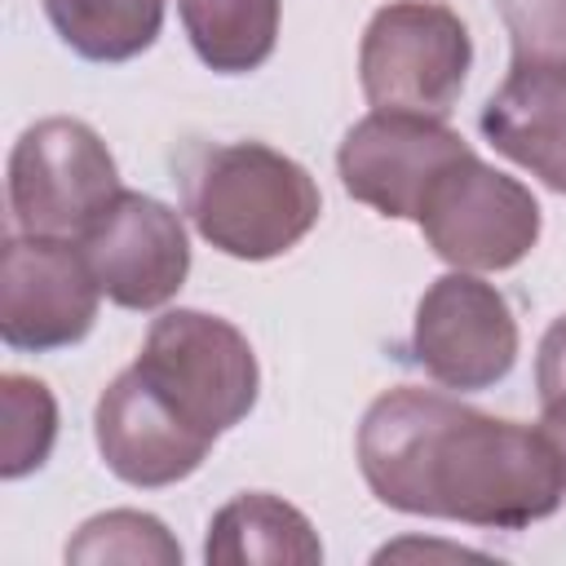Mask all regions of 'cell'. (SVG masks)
I'll return each instance as SVG.
<instances>
[{"label": "cell", "mask_w": 566, "mask_h": 566, "mask_svg": "<svg viewBox=\"0 0 566 566\" xmlns=\"http://www.w3.org/2000/svg\"><path fill=\"white\" fill-rule=\"evenodd\" d=\"M358 469L398 513L522 531L566 500V464L539 424L495 420L438 389L398 385L358 424Z\"/></svg>", "instance_id": "1"}, {"label": "cell", "mask_w": 566, "mask_h": 566, "mask_svg": "<svg viewBox=\"0 0 566 566\" xmlns=\"http://www.w3.org/2000/svg\"><path fill=\"white\" fill-rule=\"evenodd\" d=\"M177 181L195 230L239 261H270L296 248L323 212L314 177L265 142L190 146Z\"/></svg>", "instance_id": "2"}, {"label": "cell", "mask_w": 566, "mask_h": 566, "mask_svg": "<svg viewBox=\"0 0 566 566\" xmlns=\"http://www.w3.org/2000/svg\"><path fill=\"white\" fill-rule=\"evenodd\" d=\"M473 62L469 27L438 0H394L371 13L358 44V80L376 111L447 119Z\"/></svg>", "instance_id": "3"}, {"label": "cell", "mask_w": 566, "mask_h": 566, "mask_svg": "<svg viewBox=\"0 0 566 566\" xmlns=\"http://www.w3.org/2000/svg\"><path fill=\"white\" fill-rule=\"evenodd\" d=\"M133 367L212 438L234 429L256 407L261 389L248 336L203 310H168L155 318Z\"/></svg>", "instance_id": "4"}, {"label": "cell", "mask_w": 566, "mask_h": 566, "mask_svg": "<svg viewBox=\"0 0 566 566\" xmlns=\"http://www.w3.org/2000/svg\"><path fill=\"white\" fill-rule=\"evenodd\" d=\"M119 195V168L84 119H40L9 155V208L22 234L84 239Z\"/></svg>", "instance_id": "5"}, {"label": "cell", "mask_w": 566, "mask_h": 566, "mask_svg": "<svg viewBox=\"0 0 566 566\" xmlns=\"http://www.w3.org/2000/svg\"><path fill=\"white\" fill-rule=\"evenodd\" d=\"M416 221L429 248L455 270H509L539 239L535 195L473 150L429 186Z\"/></svg>", "instance_id": "6"}, {"label": "cell", "mask_w": 566, "mask_h": 566, "mask_svg": "<svg viewBox=\"0 0 566 566\" xmlns=\"http://www.w3.org/2000/svg\"><path fill=\"white\" fill-rule=\"evenodd\" d=\"M97 274L75 239L9 234L0 256V336L9 349L80 345L97 318Z\"/></svg>", "instance_id": "7"}, {"label": "cell", "mask_w": 566, "mask_h": 566, "mask_svg": "<svg viewBox=\"0 0 566 566\" xmlns=\"http://www.w3.org/2000/svg\"><path fill=\"white\" fill-rule=\"evenodd\" d=\"M411 358L447 389L500 385L517 363V318L509 296L473 270L433 279L416 305Z\"/></svg>", "instance_id": "8"}, {"label": "cell", "mask_w": 566, "mask_h": 566, "mask_svg": "<svg viewBox=\"0 0 566 566\" xmlns=\"http://www.w3.org/2000/svg\"><path fill=\"white\" fill-rule=\"evenodd\" d=\"M460 155H469V142L447 119L411 111H371L345 133L336 168L358 203L376 208L380 217L416 221L429 186Z\"/></svg>", "instance_id": "9"}, {"label": "cell", "mask_w": 566, "mask_h": 566, "mask_svg": "<svg viewBox=\"0 0 566 566\" xmlns=\"http://www.w3.org/2000/svg\"><path fill=\"white\" fill-rule=\"evenodd\" d=\"M80 248L97 274L102 296L124 310L168 305L190 270L181 217L142 190H119L111 208L84 230Z\"/></svg>", "instance_id": "10"}, {"label": "cell", "mask_w": 566, "mask_h": 566, "mask_svg": "<svg viewBox=\"0 0 566 566\" xmlns=\"http://www.w3.org/2000/svg\"><path fill=\"white\" fill-rule=\"evenodd\" d=\"M93 429L106 469L128 486H172L190 478L217 442L190 424L137 367H124L102 389Z\"/></svg>", "instance_id": "11"}, {"label": "cell", "mask_w": 566, "mask_h": 566, "mask_svg": "<svg viewBox=\"0 0 566 566\" xmlns=\"http://www.w3.org/2000/svg\"><path fill=\"white\" fill-rule=\"evenodd\" d=\"M482 137L548 190L566 195V75L509 66L478 115Z\"/></svg>", "instance_id": "12"}, {"label": "cell", "mask_w": 566, "mask_h": 566, "mask_svg": "<svg viewBox=\"0 0 566 566\" xmlns=\"http://www.w3.org/2000/svg\"><path fill=\"white\" fill-rule=\"evenodd\" d=\"M203 557L217 566H243V562L314 566L323 562V544L301 509L265 491H243L212 513Z\"/></svg>", "instance_id": "13"}, {"label": "cell", "mask_w": 566, "mask_h": 566, "mask_svg": "<svg viewBox=\"0 0 566 566\" xmlns=\"http://www.w3.org/2000/svg\"><path fill=\"white\" fill-rule=\"evenodd\" d=\"M177 13L199 62L221 75H248L274 53L279 0H177Z\"/></svg>", "instance_id": "14"}, {"label": "cell", "mask_w": 566, "mask_h": 566, "mask_svg": "<svg viewBox=\"0 0 566 566\" xmlns=\"http://www.w3.org/2000/svg\"><path fill=\"white\" fill-rule=\"evenodd\" d=\"M44 13L62 44L88 62H128L164 27V0H44Z\"/></svg>", "instance_id": "15"}, {"label": "cell", "mask_w": 566, "mask_h": 566, "mask_svg": "<svg viewBox=\"0 0 566 566\" xmlns=\"http://www.w3.org/2000/svg\"><path fill=\"white\" fill-rule=\"evenodd\" d=\"M0 402H4V433H0V473L27 478L35 473L57 438V402L49 394V385L9 371L0 380Z\"/></svg>", "instance_id": "16"}, {"label": "cell", "mask_w": 566, "mask_h": 566, "mask_svg": "<svg viewBox=\"0 0 566 566\" xmlns=\"http://www.w3.org/2000/svg\"><path fill=\"white\" fill-rule=\"evenodd\" d=\"M66 562H159L177 566L181 544L168 535V526L137 509H111L80 526V535L66 544Z\"/></svg>", "instance_id": "17"}, {"label": "cell", "mask_w": 566, "mask_h": 566, "mask_svg": "<svg viewBox=\"0 0 566 566\" xmlns=\"http://www.w3.org/2000/svg\"><path fill=\"white\" fill-rule=\"evenodd\" d=\"M513 40V66L566 75V0H495Z\"/></svg>", "instance_id": "18"}, {"label": "cell", "mask_w": 566, "mask_h": 566, "mask_svg": "<svg viewBox=\"0 0 566 566\" xmlns=\"http://www.w3.org/2000/svg\"><path fill=\"white\" fill-rule=\"evenodd\" d=\"M535 389L539 402L566 394V314L544 332L539 340V358H535Z\"/></svg>", "instance_id": "19"}, {"label": "cell", "mask_w": 566, "mask_h": 566, "mask_svg": "<svg viewBox=\"0 0 566 566\" xmlns=\"http://www.w3.org/2000/svg\"><path fill=\"white\" fill-rule=\"evenodd\" d=\"M539 429L553 438V447H557V455L566 464V394L539 402Z\"/></svg>", "instance_id": "20"}]
</instances>
